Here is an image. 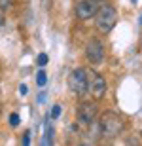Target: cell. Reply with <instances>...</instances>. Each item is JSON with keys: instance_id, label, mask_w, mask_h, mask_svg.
<instances>
[{"instance_id": "obj_11", "label": "cell", "mask_w": 142, "mask_h": 146, "mask_svg": "<svg viewBox=\"0 0 142 146\" xmlns=\"http://www.w3.org/2000/svg\"><path fill=\"white\" fill-rule=\"evenodd\" d=\"M0 8H2L4 11H8L11 8V0H0Z\"/></svg>"}, {"instance_id": "obj_13", "label": "cell", "mask_w": 142, "mask_h": 146, "mask_svg": "<svg viewBox=\"0 0 142 146\" xmlns=\"http://www.w3.org/2000/svg\"><path fill=\"white\" fill-rule=\"evenodd\" d=\"M30 142V139H28V133H25V137H23V144H28Z\"/></svg>"}, {"instance_id": "obj_1", "label": "cell", "mask_w": 142, "mask_h": 146, "mask_svg": "<svg viewBox=\"0 0 142 146\" xmlns=\"http://www.w3.org/2000/svg\"><path fill=\"white\" fill-rule=\"evenodd\" d=\"M125 129V119L121 118L118 112H112V110H104L98 118V131L100 135L106 137V139H116L120 137Z\"/></svg>"}, {"instance_id": "obj_12", "label": "cell", "mask_w": 142, "mask_h": 146, "mask_svg": "<svg viewBox=\"0 0 142 146\" xmlns=\"http://www.w3.org/2000/svg\"><path fill=\"white\" fill-rule=\"evenodd\" d=\"M59 116H61V106L55 104L53 108H51V118H59Z\"/></svg>"}, {"instance_id": "obj_6", "label": "cell", "mask_w": 142, "mask_h": 146, "mask_svg": "<svg viewBox=\"0 0 142 146\" xmlns=\"http://www.w3.org/2000/svg\"><path fill=\"white\" fill-rule=\"evenodd\" d=\"M76 116H78V121L82 125H91L95 121V118H97V104L93 101L80 103L76 108Z\"/></svg>"}, {"instance_id": "obj_8", "label": "cell", "mask_w": 142, "mask_h": 146, "mask_svg": "<svg viewBox=\"0 0 142 146\" xmlns=\"http://www.w3.org/2000/svg\"><path fill=\"white\" fill-rule=\"evenodd\" d=\"M46 82H48V76H46V72H44V70H38V74H36V84H38L40 87H44Z\"/></svg>"}, {"instance_id": "obj_7", "label": "cell", "mask_w": 142, "mask_h": 146, "mask_svg": "<svg viewBox=\"0 0 142 146\" xmlns=\"http://www.w3.org/2000/svg\"><path fill=\"white\" fill-rule=\"evenodd\" d=\"M97 8H98V4L95 0H82V2L76 4V17L80 21H87V19H91L97 13Z\"/></svg>"}, {"instance_id": "obj_17", "label": "cell", "mask_w": 142, "mask_h": 146, "mask_svg": "<svg viewBox=\"0 0 142 146\" xmlns=\"http://www.w3.org/2000/svg\"><path fill=\"white\" fill-rule=\"evenodd\" d=\"M0 112H2V106H0Z\"/></svg>"}, {"instance_id": "obj_10", "label": "cell", "mask_w": 142, "mask_h": 146, "mask_svg": "<svg viewBox=\"0 0 142 146\" xmlns=\"http://www.w3.org/2000/svg\"><path fill=\"white\" fill-rule=\"evenodd\" d=\"M48 61H49V59H48V55H46V53H40V55H38V59H36V63H38L40 66H44V65H48Z\"/></svg>"}, {"instance_id": "obj_15", "label": "cell", "mask_w": 142, "mask_h": 146, "mask_svg": "<svg viewBox=\"0 0 142 146\" xmlns=\"http://www.w3.org/2000/svg\"><path fill=\"white\" fill-rule=\"evenodd\" d=\"M95 2H97V4H100V2H104V0H95Z\"/></svg>"}, {"instance_id": "obj_2", "label": "cell", "mask_w": 142, "mask_h": 146, "mask_svg": "<svg viewBox=\"0 0 142 146\" xmlns=\"http://www.w3.org/2000/svg\"><path fill=\"white\" fill-rule=\"evenodd\" d=\"M97 29L102 34H108L112 29H114L116 21H118V11H116L114 6L104 4L100 8H97Z\"/></svg>"}, {"instance_id": "obj_4", "label": "cell", "mask_w": 142, "mask_h": 146, "mask_svg": "<svg viewBox=\"0 0 142 146\" xmlns=\"http://www.w3.org/2000/svg\"><path fill=\"white\" fill-rule=\"evenodd\" d=\"M85 57H87V61L93 66L100 65V63L104 61V46H102V42H100L98 38L87 40V44H85Z\"/></svg>"}, {"instance_id": "obj_3", "label": "cell", "mask_w": 142, "mask_h": 146, "mask_svg": "<svg viewBox=\"0 0 142 146\" xmlns=\"http://www.w3.org/2000/svg\"><path fill=\"white\" fill-rule=\"evenodd\" d=\"M68 87L72 89L74 95L78 97H83L87 93V70L85 68H74L68 76Z\"/></svg>"}, {"instance_id": "obj_14", "label": "cell", "mask_w": 142, "mask_h": 146, "mask_svg": "<svg viewBox=\"0 0 142 146\" xmlns=\"http://www.w3.org/2000/svg\"><path fill=\"white\" fill-rule=\"evenodd\" d=\"M2 25H4V15L0 13V27H2Z\"/></svg>"}, {"instance_id": "obj_16", "label": "cell", "mask_w": 142, "mask_h": 146, "mask_svg": "<svg viewBox=\"0 0 142 146\" xmlns=\"http://www.w3.org/2000/svg\"><path fill=\"white\" fill-rule=\"evenodd\" d=\"M138 21H140V25H142V15H140V19H138Z\"/></svg>"}, {"instance_id": "obj_5", "label": "cell", "mask_w": 142, "mask_h": 146, "mask_svg": "<svg viewBox=\"0 0 142 146\" xmlns=\"http://www.w3.org/2000/svg\"><path fill=\"white\" fill-rule=\"evenodd\" d=\"M87 91L95 99H102L106 93V80L95 70H87Z\"/></svg>"}, {"instance_id": "obj_9", "label": "cell", "mask_w": 142, "mask_h": 146, "mask_svg": "<svg viewBox=\"0 0 142 146\" xmlns=\"http://www.w3.org/2000/svg\"><path fill=\"white\" fill-rule=\"evenodd\" d=\"M19 121H21L19 114H11V116H10V125H11V127H17V125H19Z\"/></svg>"}]
</instances>
